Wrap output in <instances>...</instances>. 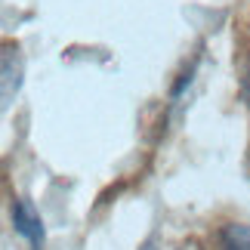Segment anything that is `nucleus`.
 Returning <instances> with one entry per match:
<instances>
[{
	"label": "nucleus",
	"instance_id": "f257e3e1",
	"mask_svg": "<svg viewBox=\"0 0 250 250\" xmlns=\"http://www.w3.org/2000/svg\"><path fill=\"white\" fill-rule=\"evenodd\" d=\"M13 226L34 250H43V219L28 198L13 201Z\"/></svg>",
	"mask_w": 250,
	"mask_h": 250
},
{
	"label": "nucleus",
	"instance_id": "20e7f679",
	"mask_svg": "<svg viewBox=\"0 0 250 250\" xmlns=\"http://www.w3.org/2000/svg\"><path fill=\"white\" fill-rule=\"evenodd\" d=\"M244 93H247V102H250V65H247V71H244Z\"/></svg>",
	"mask_w": 250,
	"mask_h": 250
},
{
	"label": "nucleus",
	"instance_id": "7ed1b4c3",
	"mask_svg": "<svg viewBox=\"0 0 250 250\" xmlns=\"http://www.w3.org/2000/svg\"><path fill=\"white\" fill-rule=\"evenodd\" d=\"M223 250H250V226L232 223L223 229Z\"/></svg>",
	"mask_w": 250,
	"mask_h": 250
},
{
	"label": "nucleus",
	"instance_id": "f03ea898",
	"mask_svg": "<svg viewBox=\"0 0 250 250\" xmlns=\"http://www.w3.org/2000/svg\"><path fill=\"white\" fill-rule=\"evenodd\" d=\"M0 65H3V105L13 102V96L19 93L22 86V74H25V65H22V56H19V46L13 43H3V53H0Z\"/></svg>",
	"mask_w": 250,
	"mask_h": 250
}]
</instances>
